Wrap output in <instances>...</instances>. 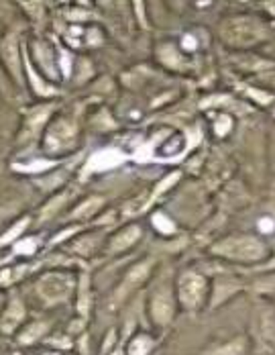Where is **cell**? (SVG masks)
I'll use <instances>...</instances> for the list:
<instances>
[{
	"instance_id": "obj_1",
	"label": "cell",
	"mask_w": 275,
	"mask_h": 355,
	"mask_svg": "<svg viewBox=\"0 0 275 355\" xmlns=\"http://www.w3.org/2000/svg\"><path fill=\"white\" fill-rule=\"evenodd\" d=\"M269 253H272L269 245L259 235H253V233L227 235L210 248V255L229 263H237V266L261 263L269 257Z\"/></svg>"
},
{
	"instance_id": "obj_2",
	"label": "cell",
	"mask_w": 275,
	"mask_h": 355,
	"mask_svg": "<svg viewBox=\"0 0 275 355\" xmlns=\"http://www.w3.org/2000/svg\"><path fill=\"white\" fill-rule=\"evenodd\" d=\"M78 280H80V276L71 270H64V268L47 270V272L39 274L35 280V296L45 309L68 304L76 298Z\"/></svg>"
},
{
	"instance_id": "obj_3",
	"label": "cell",
	"mask_w": 275,
	"mask_h": 355,
	"mask_svg": "<svg viewBox=\"0 0 275 355\" xmlns=\"http://www.w3.org/2000/svg\"><path fill=\"white\" fill-rule=\"evenodd\" d=\"M218 33L227 45L235 49H249L263 43L269 37V27L259 17L237 15V17H227L218 25Z\"/></svg>"
},
{
	"instance_id": "obj_4",
	"label": "cell",
	"mask_w": 275,
	"mask_h": 355,
	"mask_svg": "<svg viewBox=\"0 0 275 355\" xmlns=\"http://www.w3.org/2000/svg\"><path fill=\"white\" fill-rule=\"evenodd\" d=\"M175 294H177L179 311L196 315L208 306L210 280L198 268H186L175 276Z\"/></svg>"
},
{
	"instance_id": "obj_5",
	"label": "cell",
	"mask_w": 275,
	"mask_h": 355,
	"mask_svg": "<svg viewBox=\"0 0 275 355\" xmlns=\"http://www.w3.org/2000/svg\"><path fill=\"white\" fill-rule=\"evenodd\" d=\"M147 313L153 324L170 327L177 313V294H175V280L172 276H159L147 296Z\"/></svg>"
},
{
	"instance_id": "obj_6",
	"label": "cell",
	"mask_w": 275,
	"mask_h": 355,
	"mask_svg": "<svg viewBox=\"0 0 275 355\" xmlns=\"http://www.w3.org/2000/svg\"><path fill=\"white\" fill-rule=\"evenodd\" d=\"M153 270H155V259L153 257H145L137 263H133L125 276L121 278L118 286L114 288L112 296H110V302L112 304H123L127 298H131L135 292H139V288L147 284L153 276Z\"/></svg>"
},
{
	"instance_id": "obj_7",
	"label": "cell",
	"mask_w": 275,
	"mask_h": 355,
	"mask_svg": "<svg viewBox=\"0 0 275 355\" xmlns=\"http://www.w3.org/2000/svg\"><path fill=\"white\" fill-rule=\"evenodd\" d=\"M78 143V125L66 116L55 119L45 127L43 133V147L51 155H62L68 153Z\"/></svg>"
},
{
	"instance_id": "obj_8",
	"label": "cell",
	"mask_w": 275,
	"mask_h": 355,
	"mask_svg": "<svg viewBox=\"0 0 275 355\" xmlns=\"http://www.w3.org/2000/svg\"><path fill=\"white\" fill-rule=\"evenodd\" d=\"M25 47H27L29 62L39 68L41 78H45L49 84L51 82H60L62 76H60V62H57L55 49L47 41H39V39L31 41L29 45L25 43Z\"/></svg>"
},
{
	"instance_id": "obj_9",
	"label": "cell",
	"mask_w": 275,
	"mask_h": 355,
	"mask_svg": "<svg viewBox=\"0 0 275 355\" xmlns=\"http://www.w3.org/2000/svg\"><path fill=\"white\" fill-rule=\"evenodd\" d=\"M0 60H2L6 71L10 73L12 82L17 86H23L25 84V76H23V45H19L17 33H8L0 41Z\"/></svg>"
},
{
	"instance_id": "obj_10",
	"label": "cell",
	"mask_w": 275,
	"mask_h": 355,
	"mask_svg": "<svg viewBox=\"0 0 275 355\" xmlns=\"http://www.w3.org/2000/svg\"><path fill=\"white\" fill-rule=\"evenodd\" d=\"M29 317L27 304L21 298L19 292H10L6 306L0 315V333L2 335H17L21 331V327L25 324V320Z\"/></svg>"
},
{
	"instance_id": "obj_11",
	"label": "cell",
	"mask_w": 275,
	"mask_h": 355,
	"mask_svg": "<svg viewBox=\"0 0 275 355\" xmlns=\"http://www.w3.org/2000/svg\"><path fill=\"white\" fill-rule=\"evenodd\" d=\"M245 290V282L241 278L233 276V274H218L214 280H210V300H208V309H218L222 304H227L231 298H235L237 294H241Z\"/></svg>"
},
{
	"instance_id": "obj_12",
	"label": "cell",
	"mask_w": 275,
	"mask_h": 355,
	"mask_svg": "<svg viewBox=\"0 0 275 355\" xmlns=\"http://www.w3.org/2000/svg\"><path fill=\"white\" fill-rule=\"evenodd\" d=\"M141 237H143V229H141L139 225H135V223H131V225L118 229V231L106 241L104 253L110 255V257H112V255L127 253L129 249H133L137 245L139 241H141Z\"/></svg>"
},
{
	"instance_id": "obj_13",
	"label": "cell",
	"mask_w": 275,
	"mask_h": 355,
	"mask_svg": "<svg viewBox=\"0 0 275 355\" xmlns=\"http://www.w3.org/2000/svg\"><path fill=\"white\" fill-rule=\"evenodd\" d=\"M49 333H51L49 320H31V322H25L15 337H17V343L21 347H31L35 343L47 339Z\"/></svg>"
},
{
	"instance_id": "obj_14",
	"label": "cell",
	"mask_w": 275,
	"mask_h": 355,
	"mask_svg": "<svg viewBox=\"0 0 275 355\" xmlns=\"http://www.w3.org/2000/svg\"><path fill=\"white\" fill-rule=\"evenodd\" d=\"M104 245V237L100 233H80L76 239L69 241L68 249L71 253H78L82 257H92Z\"/></svg>"
},
{
	"instance_id": "obj_15",
	"label": "cell",
	"mask_w": 275,
	"mask_h": 355,
	"mask_svg": "<svg viewBox=\"0 0 275 355\" xmlns=\"http://www.w3.org/2000/svg\"><path fill=\"white\" fill-rule=\"evenodd\" d=\"M76 311L78 317L88 320L90 311H92V288H90V276L88 274H80L78 280V290H76Z\"/></svg>"
},
{
	"instance_id": "obj_16",
	"label": "cell",
	"mask_w": 275,
	"mask_h": 355,
	"mask_svg": "<svg viewBox=\"0 0 275 355\" xmlns=\"http://www.w3.org/2000/svg\"><path fill=\"white\" fill-rule=\"evenodd\" d=\"M251 349V343L245 335H237V337H231L214 347L206 349L202 355H247Z\"/></svg>"
},
{
	"instance_id": "obj_17",
	"label": "cell",
	"mask_w": 275,
	"mask_h": 355,
	"mask_svg": "<svg viewBox=\"0 0 275 355\" xmlns=\"http://www.w3.org/2000/svg\"><path fill=\"white\" fill-rule=\"evenodd\" d=\"M51 108H53L51 105H41V107H35L33 110H29L25 114V133H27V137H39L41 135L43 127H47L45 121L51 114Z\"/></svg>"
},
{
	"instance_id": "obj_18",
	"label": "cell",
	"mask_w": 275,
	"mask_h": 355,
	"mask_svg": "<svg viewBox=\"0 0 275 355\" xmlns=\"http://www.w3.org/2000/svg\"><path fill=\"white\" fill-rule=\"evenodd\" d=\"M155 345H157V341H155L153 335H149L145 331H139L127 341L125 352H127V355H149L155 349Z\"/></svg>"
},
{
	"instance_id": "obj_19",
	"label": "cell",
	"mask_w": 275,
	"mask_h": 355,
	"mask_svg": "<svg viewBox=\"0 0 275 355\" xmlns=\"http://www.w3.org/2000/svg\"><path fill=\"white\" fill-rule=\"evenodd\" d=\"M104 205V200L100 196H92V198H86L82 205H78L71 214H69V218H76V220H84V218H90V216H94V214L100 211V207Z\"/></svg>"
},
{
	"instance_id": "obj_20",
	"label": "cell",
	"mask_w": 275,
	"mask_h": 355,
	"mask_svg": "<svg viewBox=\"0 0 275 355\" xmlns=\"http://www.w3.org/2000/svg\"><path fill=\"white\" fill-rule=\"evenodd\" d=\"M29 223H31V218L29 216H25V218H21L19 223H15L12 225V229H8L2 237H0V245H8V243H17L19 239H21V235L27 231V227H29Z\"/></svg>"
},
{
	"instance_id": "obj_21",
	"label": "cell",
	"mask_w": 275,
	"mask_h": 355,
	"mask_svg": "<svg viewBox=\"0 0 275 355\" xmlns=\"http://www.w3.org/2000/svg\"><path fill=\"white\" fill-rule=\"evenodd\" d=\"M151 223H153V229H155L157 233H161V235H173V233H175V223L163 213L153 214Z\"/></svg>"
},
{
	"instance_id": "obj_22",
	"label": "cell",
	"mask_w": 275,
	"mask_h": 355,
	"mask_svg": "<svg viewBox=\"0 0 275 355\" xmlns=\"http://www.w3.org/2000/svg\"><path fill=\"white\" fill-rule=\"evenodd\" d=\"M253 290L257 294H263V296H274L275 294V274H265V276H259L253 284Z\"/></svg>"
},
{
	"instance_id": "obj_23",
	"label": "cell",
	"mask_w": 275,
	"mask_h": 355,
	"mask_svg": "<svg viewBox=\"0 0 275 355\" xmlns=\"http://www.w3.org/2000/svg\"><path fill=\"white\" fill-rule=\"evenodd\" d=\"M37 251V241L31 237H25V239H19L17 243H12V253L15 255H33Z\"/></svg>"
},
{
	"instance_id": "obj_24",
	"label": "cell",
	"mask_w": 275,
	"mask_h": 355,
	"mask_svg": "<svg viewBox=\"0 0 275 355\" xmlns=\"http://www.w3.org/2000/svg\"><path fill=\"white\" fill-rule=\"evenodd\" d=\"M68 202V192H62V194H57L53 200H49L47 205H45V209H43V218H47V216H51V214H55L64 205Z\"/></svg>"
},
{
	"instance_id": "obj_25",
	"label": "cell",
	"mask_w": 275,
	"mask_h": 355,
	"mask_svg": "<svg viewBox=\"0 0 275 355\" xmlns=\"http://www.w3.org/2000/svg\"><path fill=\"white\" fill-rule=\"evenodd\" d=\"M121 343H118V337H116V329H110L106 335H104V341H103V355L110 354L114 347H118Z\"/></svg>"
},
{
	"instance_id": "obj_26",
	"label": "cell",
	"mask_w": 275,
	"mask_h": 355,
	"mask_svg": "<svg viewBox=\"0 0 275 355\" xmlns=\"http://www.w3.org/2000/svg\"><path fill=\"white\" fill-rule=\"evenodd\" d=\"M106 355H127V352H125V345H118V347H114L110 354Z\"/></svg>"
}]
</instances>
